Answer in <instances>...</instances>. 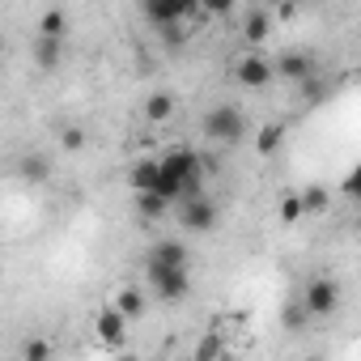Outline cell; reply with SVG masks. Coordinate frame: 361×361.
Segmentation results:
<instances>
[{
  "label": "cell",
  "instance_id": "7",
  "mask_svg": "<svg viewBox=\"0 0 361 361\" xmlns=\"http://www.w3.org/2000/svg\"><path fill=\"white\" fill-rule=\"evenodd\" d=\"M123 327H128V319H123L115 306H102L98 319H94V336H98V344H119V340H123Z\"/></svg>",
  "mask_w": 361,
  "mask_h": 361
},
{
  "label": "cell",
  "instance_id": "25",
  "mask_svg": "<svg viewBox=\"0 0 361 361\" xmlns=\"http://www.w3.org/2000/svg\"><path fill=\"white\" fill-rule=\"evenodd\" d=\"M281 319H285V327H302V323H306V310H302V306H289Z\"/></svg>",
  "mask_w": 361,
  "mask_h": 361
},
{
  "label": "cell",
  "instance_id": "15",
  "mask_svg": "<svg viewBox=\"0 0 361 361\" xmlns=\"http://www.w3.org/2000/svg\"><path fill=\"white\" fill-rule=\"evenodd\" d=\"M170 115H174V98L170 94H149L145 98V119L149 123H166Z\"/></svg>",
  "mask_w": 361,
  "mask_h": 361
},
{
  "label": "cell",
  "instance_id": "14",
  "mask_svg": "<svg viewBox=\"0 0 361 361\" xmlns=\"http://www.w3.org/2000/svg\"><path fill=\"white\" fill-rule=\"evenodd\" d=\"M111 306H115L123 319H140V314H145V293H140V289H119Z\"/></svg>",
  "mask_w": 361,
  "mask_h": 361
},
{
  "label": "cell",
  "instance_id": "13",
  "mask_svg": "<svg viewBox=\"0 0 361 361\" xmlns=\"http://www.w3.org/2000/svg\"><path fill=\"white\" fill-rule=\"evenodd\" d=\"M39 35H43V39H64V35H68V13H64V9H43Z\"/></svg>",
  "mask_w": 361,
  "mask_h": 361
},
{
  "label": "cell",
  "instance_id": "8",
  "mask_svg": "<svg viewBox=\"0 0 361 361\" xmlns=\"http://www.w3.org/2000/svg\"><path fill=\"white\" fill-rule=\"evenodd\" d=\"M268 35H272V13L268 9H247V18H243V43L259 47Z\"/></svg>",
  "mask_w": 361,
  "mask_h": 361
},
{
  "label": "cell",
  "instance_id": "9",
  "mask_svg": "<svg viewBox=\"0 0 361 361\" xmlns=\"http://www.w3.org/2000/svg\"><path fill=\"white\" fill-rule=\"evenodd\" d=\"M60 60H64V39H43V35H35V64H39L43 73H56Z\"/></svg>",
  "mask_w": 361,
  "mask_h": 361
},
{
  "label": "cell",
  "instance_id": "2",
  "mask_svg": "<svg viewBox=\"0 0 361 361\" xmlns=\"http://www.w3.org/2000/svg\"><path fill=\"white\" fill-rule=\"evenodd\" d=\"M302 310L306 319H327L340 310V281L336 276H314L302 293Z\"/></svg>",
  "mask_w": 361,
  "mask_h": 361
},
{
  "label": "cell",
  "instance_id": "3",
  "mask_svg": "<svg viewBox=\"0 0 361 361\" xmlns=\"http://www.w3.org/2000/svg\"><path fill=\"white\" fill-rule=\"evenodd\" d=\"M145 276H149V289H153L161 302H178V298H188V289H192V272H188V268H157V264H145Z\"/></svg>",
  "mask_w": 361,
  "mask_h": 361
},
{
  "label": "cell",
  "instance_id": "6",
  "mask_svg": "<svg viewBox=\"0 0 361 361\" xmlns=\"http://www.w3.org/2000/svg\"><path fill=\"white\" fill-rule=\"evenodd\" d=\"M272 77H285V81H310L314 77V60L306 56V51H281L276 60H272Z\"/></svg>",
  "mask_w": 361,
  "mask_h": 361
},
{
  "label": "cell",
  "instance_id": "20",
  "mask_svg": "<svg viewBox=\"0 0 361 361\" xmlns=\"http://www.w3.org/2000/svg\"><path fill=\"white\" fill-rule=\"evenodd\" d=\"M22 361H51V340L30 336V340L22 344Z\"/></svg>",
  "mask_w": 361,
  "mask_h": 361
},
{
  "label": "cell",
  "instance_id": "16",
  "mask_svg": "<svg viewBox=\"0 0 361 361\" xmlns=\"http://www.w3.org/2000/svg\"><path fill=\"white\" fill-rule=\"evenodd\" d=\"M281 140H285V123H264V128H259V136H255L259 157H272V153L281 149Z\"/></svg>",
  "mask_w": 361,
  "mask_h": 361
},
{
  "label": "cell",
  "instance_id": "26",
  "mask_svg": "<svg viewBox=\"0 0 361 361\" xmlns=\"http://www.w3.org/2000/svg\"><path fill=\"white\" fill-rule=\"evenodd\" d=\"M115 361H140V357H132V353H123V357H115Z\"/></svg>",
  "mask_w": 361,
  "mask_h": 361
},
{
  "label": "cell",
  "instance_id": "4",
  "mask_svg": "<svg viewBox=\"0 0 361 361\" xmlns=\"http://www.w3.org/2000/svg\"><path fill=\"white\" fill-rule=\"evenodd\" d=\"M178 226L192 230V234H209L217 226V204L209 196H192L183 200V209H178Z\"/></svg>",
  "mask_w": 361,
  "mask_h": 361
},
{
  "label": "cell",
  "instance_id": "22",
  "mask_svg": "<svg viewBox=\"0 0 361 361\" xmlns=\"http://www.w3.org/2000/svg\"><path fill=\"white\" fill-rule=\"evenodd\" d=\"M281 221H285V226H293V221H302V200H298V192L281 200Z\"/></svg>",
  "mask_w": 361,
  "mask_h": 361
},
{
  "label": "cell",
  "instance_id": "11",
  "mask_svg": "<svg viewBox=\"0 0 361 361\" xmlns=\"http://www.w3.org/2000/svg\"><path fill=\"white\" fill-rule=\"evenodd\" d=\"M18 174L26 178V183H47V178H51L47 153H22V157H18Z\"/></svg>",
  "mask_w": 361,
  "mask_h": 361
},
{
  "label": "cell",
  "instance_id": "5",
  "mask_svg": "<svg viewBox=\"0 0 361 361\" xmlns=\"http://www.w3.org/2000/svg\"><path fill=\"white\" fill-rule=\"evenodd\" d=\"M234 77H238V85H247V90H264V85L272 81V60L259 56V51H247V56L234 64Z\"/></svg>",
  "mask_w": 361,
  "mask_h": 361
},
{
  "label": "cell",
  "instance_id": "27",
  "mask_svg": "<svg viewBox=\"0 0 361 361\" xmlns=\"http://www.w3.org/2000/svg\"><path fill=\"white\" fill-rule=\"evenodd\" d=\"M310 361H319V357H310Z\"/></svg>",
  "mask_w": 361,
  "mask_h": 361
},
{
  "label": "cell",
  "instance_id": "10",
  "mask_svg": "<svg viewBox=\"0 0 361 361\" xmlns=\"http://www.w3.org/2000/svg\"><path fill=\"white\" fill-rule=\"evenodd\" d=\"M149 264H157V268H188V247L166 238V243H157L149 251Z\"/></svg>",
  "mask_w": 361,
  "mask_h": 361
},
{
  "label": "cell",
  "instance_id": "18",
  "mask_svg": "<svg viewBox=\"0 0 361 361\" xmlns=\"http://www.w3.org/2000/svg\"><path fill=\"white\" fill-rule=\"evenodd\" d=\"M298 200H302V217L306 213H327V204H331L327 188H306V192H298Z\"/></svg>",
  "mask_w": 361,
  "mask_h": 361
},
{
  "label": "cell",
  "instance_id": "19",
  "mask_svg": "<svg viewBox=\"0 0 361 361\" xmlns=\"http://www.w3.org/2000/svg\"><path fill=\"white\" fill-rule=\"evenodd\" d=\"M327 94H331V85H327V81H323L319 73H314L310 81H302V98H306V106H319V102H323Z\"/></svg>",
  "mask_w": 361,
  "mask_h": 361
},
{
  "label": "cell",
  "instance_id": "23",
  "mask_svg": "<svg viewBox=\"0 0 361 361\" xmlns=\"http://www.w3.org/2000/svg\"><path fill=\"white\" fill-rule=\"evenodd\" d=\"M161 43H166V47H174V51L183 47V43H188V30H183V22H178V26H161Z\"/></svg>",
  "mask_w": 361,
  "mask_h": 361
},
{
  "label": "cell",
  "instance_id": "12",
  "mask_svg": "<svg viewBox=\"0 0 361 361\" xmlns=\"http://www.w3.org/2000/svg\"><path fill=\"white\" fill-rule=\"evenodd\" d=\"M157 157H140L132 170H128V183H132V192H153V183H157Z\"/></svg>",
  "mask_w": 361,
  "mask_h": 361
},
{
  "label": "cell",
  "instance_id": "24",
  "mask_svg": "<svg viewBox=\"0 0 361 361\" xmlns=\"http://www.w3.org/2000/svg\"><path fill=\"white\" fill-rule=\"evenodd\" d=\"M217 353H221V336H204V340H200V348H196V357H192V361H213V357H217Z\"/></svg>",
  "mask_w": 361,
  "mask_h": 361
},
{
  "label": "cell",
  "instance_id": "1",
  "mask_svg": "<svg viewBox=\"0 0 361 361\" xmlns=\"http://www.w3.org/2000/svg\"><path fill=\"white\" fill-rule=\"evenodd\" d=\"M200 128H204V136H209L213 145H238V140L247 136V119H243V111H238L234 102H217V106H209Z\"/></svg>",
  "mask_w": 361,
  "mask_h": 361
},
{
  "label": "cell",
  "instance_id": "21",
  "mask_svg": "<svg viewBox=\"0 0 361 361\" xmlns=\"http://www.w3.org/2000/svg\"><path fill=\"white\" fill-rule=\"evenodd\" d=\"M60 145H64L68 153H77V149H85V132H81L77 123H68V128L60 132Z\"/></svg>",
  "mask_w": 361,
  "mask_h": 361
},
{
  "label": "cell",
  "instance_id": "17",
  "mask_svg": "<svg viewBox=\"0 0 361 361\" xmlns=\"http://www.w3.org/2000/svg\"><path fill=\"white\" fill-rule=\"evenodd\" d=\"M166 200L161 196H153V192H136V213L145 217V221H157V217H166Z\"/></svg>",
  "mask_w": 361,
  "mask_h": 361
}]
</instances>
